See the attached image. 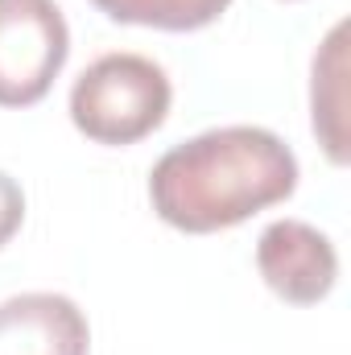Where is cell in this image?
Returning a JSON list of instances; mask_svg holds the SVG:
<instances>
[{"instance_id": "cell-7", "label": "cell", "mask_w": 351, "mask_h": 355, "mask_svg": "<svg viewBox=\"0 0 351 355\" xmlns=\"http://www.w3.org/2000/svg\"><path fill=\"white\" fill-rule=\"evenodd\" d=\"M91 4L120 25L194 33V29H207L211 21H219L232 0H91Z\"/></svg>"}, {"instance_id": "cell-8", "label": "cell", "mask_w": 351, "mask_h": 355, "mask_svg": "<svg viewBox=\"0 0 351 355\" xmlns=\"http://www.w3.org/2000/svg\"><path fill=\"white\" fill-rule=\"evenodd\" d=\"M21 223H25V194L17 186V178L0 170V248L21 232Z\"/></svg>"}, {"instance_id": "cell-3", "label": "cell", "mask_w": 351, "mask_h": 355, "mask_svg": "<svg viewBox=\"0 0 351 355\" xmlns=\"http://www.w3.org/2000/svg\"><path fill=\"white\" fill-rule=\"evenodd\" d=\"M71 54V29L54 0H0V107L46 99Z\"/></svg>"}, {"instance_id": "cell-2", "label": "cell", "mask_w": 351, "mask_h": 355, "mask_svg": "<svg viewBox=\"0 0 351 355\" xmlns=\"http://www.w3.org/2000/svg\"><path fill=\"white\" fill-rule=\"evenodd\" d=\"M170 75L145 54H103L71 87V120L95 145H137L170 116Z\"/></svg>"}, {"instance_id": "cell-6", "label": "cell", "mask_w": 351, "mask_h": 355, "mask_svg": "<svg viewBox=\"0 0 351 355\" xmlns=\"http://www.w3.org/2000/svg\"><path fill=\"white\" fill-rule=\"evenodd\" d=\"M310 120L327 157L335 166H348V21H339L314 54Z\"/></svg>"}, {"instance_id": "cell-4", "label": "cell", "mask_w": 351, "mask_h": 355, "mask_svg": "<svg viewBox=\"0 0 351 355\" xmlns=\"http://www.w3.org/2000/svg\"><path fill=\"white\" fill-rule=\"evenodd\" d=\"M257 268L264 285L289 306L323 302L339 281V252L327 232L302 219H277L257 240Z\"/></svg>"}, {"instance_id": "cell-5", "label": "cell", "mask_w": 351, "mask_h": 355, "mask_svg": "<svg viewBox=\"0 0 351 355\" xmlns=\"http://www.w3.org/2000/svg\"><path fill=\"white\" fill-rule=\"evenodd\" d=\"M87 314L67 293H17L0 302V355H87Z\"/></svg>"}, {"instance_id": "cell-1", "label": "cell", "mask_w": 351, "mask_h": 355, "mask_svg": "<svg viewBox=\"0 0 351 355\" xmlns=\"http://www.w3.org/2000/svg\"><path fill=\"white\" fill-rule=\"evenodd\" d=\"M298 190L293 149L257 124L198 132L162 153L149 174L153 211L186 236H207L252 219Z\"/></svg>"}]
</instances>
